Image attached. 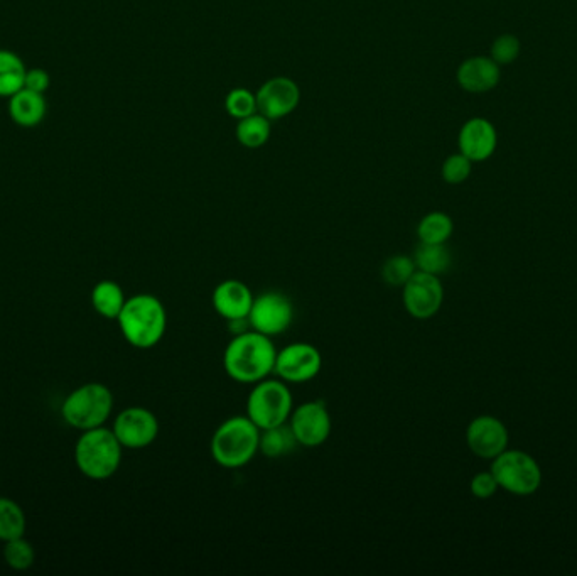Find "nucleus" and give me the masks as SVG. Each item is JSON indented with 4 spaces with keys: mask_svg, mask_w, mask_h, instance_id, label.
Instances as JSON below:
<instances>
[{
    "mask_svg": "<svg viewBox=\"0 0 577 576\" xmlns=\"http://www.w3.org/2000/svg\"><path fill=\"white\" fill-rule=\"evenodd\" d=\"M26 514L21 506L7 497H0V541L7 543L26 533Z\"/></svg>",
    "mask_w": 577,
    "mask_h": 576,
    "instance_id": "b1692460",
    "label": "nucleus"
},
{
    "mask_svg": "<svg viewBox=\"0 0 577 576\" xmlns=\"http://www.w3.org/2000/svg\"><path fill=\"white\" fill-rule=\"evenodd\" d=\"M454 223L448 213L431 212L417 225L421 244H446L453 235Z\"/></svg>",
    "mask_w": 577,
    "mask_h": 576,
    "instance_id": "5701e85b",
    "label": "nucleus"
},
{
    "mask_svg": "<svg viewBox=\"0 0 577 576\" xmlns=\"http://www.w3.org/2000/svg\"><path fill=\"white\" fill-rule=\"evenodd\" d=\"M225 109H227L228 115H232L233 119H245V117L259 112L257 97L247 88H233L232 92L228 93L227 98H225Z\"/></svg>",
    "mask_w": 577,
    "mask_h": 576,
    "instance_id": "cd10ccee",
    "label": "nucleus"
},
{
    "mask_svg": "<svg viewBox=\"0 0 577 576\" xmlns=\"http://www.w3.org/2000/svg\"><path fill=\"white\" fill-rule=\"evenodd\" d=\"M49 75L44 70L34 68V70H27L26 80H24V88L31 90V92L44 93L49 88Z\"/></svg>",
    "mask_w": 577,
    "mask_h": 576,
    "instance_id": "2f4dec72",
    "label": "nucleus"
},
{
    "mask_svg": "<svg viewBox=\"0 0 577 576\" xmlns=\"http://www.w3.org/2000/svg\"><path fill=\"white\" fill-rule=\"evenodd\" d=\"M117 321L120 332L132 347L149 350L164 338L168 313L156 296L135 294L125 301Z\"/></svg>",
    "mask_w": 577,
    "mask_h": 576,
    "instance_id": "f03ea898",
    "label": "nucleus"
},
{
    "mask_svg": "<svg viewBox=\"0 0 577 576\" xmlns=\"http://www.w3.org/2000/svg\"><path fill=\"white\" fill-rule=\"evenodd\" d=\"M9 114L12 120L21 127H36L46 115V100L43 93L31 92L22 88L14 93L9 102Z\"/></svg>",
    "mask_w": 577,
    "mask_h": 576,
    "instance_id": "a211bd4d",
    "label": "nucleus"
},
{
    "mask_svg": "<svg viewBox=\"0 0 577 576\" xmlns=\"http://www.w3.org/2000/svg\"><path fill=\"white\" fill-rule=\"evenodd\" d=\"M402 301L405 311L412 318L429 320L443 306V283L434 274L416 271L402 288Z\"/></svg>",
    "mask_w": 577,
    "mask_h": 576,
    "instance_id": "9d476101",
    "label": "nucleus"
},
{
    "mask_svg": "<svg viewBox=\"0 0 577 576\" xmlns=\"http://www.w3.org/2000/svg\"><path fill=\"white\" fill-rule=\"evenodd\" d=\"M255 296L247 284L227 279L216 286L211 303L216 313L227 321L249 320Z\"/></svg>",
    "mask_w": 577,
    "mask_h": 576,
    "instance_id": "dca6fc26",
    "label": "nucleus"
},
{
    "mask_svg": "<svg viewBox=\"0 0 577 576\" xmlns=\"http://www.w3.org/2000/svg\"><path fill=\"white\" fill-rule=\"evenodd\" d=\"M114 435L120 445L129 450H142L151 446L159 435L156 414L146 408H127L115 418Z\"/></svg>",
    "mask_w": 577,
    "mask_h": 576,
    "instance_id": "f8f14e48",
    "label": "nucleus"
},
{
    "mask_svg": "<svg viewBox=\"0 0 577 576\" xmlns=\"http://www.w3.org/2000/svg\"><path fill=\"white\" fill-rule=\"evenodd\" d=\"M277 348L272 338L255 330L235 333L225 348L223 367L228 377L240 384H257L274 374Z\"/></svg>",
    "mask_w": 577,
    "mask_h": 576,
    "instance_id": "f257e3e1",
    "label": "nucleus"
},
{
    "mask_svg": "<svg viewBox=\"0 0 577 576\" xmlns=\"http://www.w3.org/2000/svg\"><path fill=\"white\" fill-rule=\"evenodd\" d=\"M498 487L517 495L534 494L542 484L539 463L524 452H503L491 467Z\"/></svg>",
    "mask_w": 577,
    "mask_h": 576,
    "instance_id": "0eeeda50",
    "label": "nucleus"
},
{
    "mask_svg": "<svg viewBox=\"0 0 577 576\" xmlns=\"http://www.w3.org/2000/svg\"><path fill=\"white\" fill-rule=\"evenodd\" d=\"M522 53V43L515 34H502L491 43L490 56L498 65H512Z\"/></svg>",
    "mask_w": 577,
    "mask_h": 576,
    "instance_id": "c85d7f7f",
    "label": "nucleus"
},
{
    "mask_svg": "<svg viewBox=\"0 0 577 576\" xmlns=\"http://www.w3.org/2000/svg\"><path fill=\"white\" fill-rule=\"evenodd\" d=\"M270 122L272 120L267 119L265 115L259 114V112L238 120L237 129H235L237 141L247 149H259V147L265 146L270 139V132H272Z\"/></svg>",
    "mask_w": 577,
    "mask_h": 576,
    "instance_id": "4be33fe9",
    "label": "nucleus"
},
{
    "mask_svg": "<svg viewBox=\"0 0 577 576\" xmlns=\"http://www.w3.org/2000/svg\"><path fill=\"white\" fill-rule=\"evenodd\" d=\"M466 441L476 457L497 458L507 448L508 431L500 419L480 416L468 426Z\"/></svg>",
    "mask_w": 577,
    "mask_h": 576,
    "instance_id": "2eb2a0df",
    "label": "nucleus"
},
{
    "mask_svg": "<svg viewBox=\"0 0 577 576\" xmlns=\"http://www.w3.org/2000/svg\"><path fill=\"white\" fill-rule=\"evenodd\" d=\"M292 409V392L287 382L282 379L267 377L264 381L257 382L247 399V416L259 430L287 423Z\"/></svg>",
    "mask_w": 577,
    "mask_h": 576,
    "instance_id": "423d86ee",
    "label": "nucleus"
},
{
    "mask_svg": "<svg viewBox=\"0 0 577 576\" xmlns=\"http://www.w3.org/2000/svg\"><path fill=\"white\" fill-rule=\"evenodd\" d=\"M498 489V482L493 473H478L475 479L471 480V492L478 499H490Z\"/></svg>",
    "mask_w": 577,
    "mask_h": 576,
    "instance_id": "7c9ffc66",
    "label": "nucleus"
},
{
    "mask_svg": "<svg viewBox=\"0 0 577 576\" xmlns=\"http://www.w3.org/2000/svg\"><path fill=\"white\" fill-rule=\"evenodd\" d=\"M459 153L473 163H483L495 154L498 147L497 127L485 117L466 120L458 134Z\"/></svg>",
    "mask_w": 577,
    "mask_h": 576,
    "instance_id": "4468645a",
    "label": "nucleus"
},
{
    "mask_svg": "<svg viewBox=\"0 0 577 576\" xmlns=\"http://www.w3.org/2000/svg\"><path fill=\"white\" fill-rule=\"evenodd\" d=\"M26 73V65L16 53L0 49V97H12L22 90Z\"/></svg>",
    "mask_w": 577,
    "mask_h": 576,
    "instance_id": "412c9836",
    "label": "nucleus"
},
{
    "mask_svg": "<svg viewBox=\"0 0 577 576\" xmlns=\"http://www.w3.org/2000/svg\"><path fill=\"white\" fill-rule=\"evenodd\" d=\"M259 114L269 120L284 119L291 115L301 100V90L291 78H270L255 93Z\"/></svg>",
    "mask_w": 577,
    "mask_h": 576,
    "instance_id": "ddd939ff",
    "label": "nucleus"
},
{
    "mask_svg": "<svg viewBox=\"0 0 577 576\" xmlns=\"http://www.w3.org/2000/svg\"><path fill=\"white\" fill-rule=\"evenodd\" d=\"M260 430L249 416L223 421L211 436V457L220 467L240 468L259 453Z\"/></svg>",
    "mask_w": 577,
    "mask_h": 576,
    "instance_id": "7ed1b4c3",
    "label": "nucleus"
},
{
    "mask_svg": "<svg viewBox=\"0 0 577 576\" xmlns=\"http://www.w3.org/2000/svg\"><path fill=\"white\" fill-rule=\"evenodd\" d=\"M294 320V306L286 294L267 291L254 299L249 313V325L255 332L265 337H279L291 327Z\"/></svg>",
    "mask_w": 577,
    "mask_h": 576,
    "instance_id": "6e6552de",
    "label": "nucleus"
},
{
    "mask_svg": "<svg viewBox=\"0 0 577 576\" xmlns=\"http://www.w3.org/2000/svg\"><path fill=\"white\" fill-rule=\"evenodd\" d=\"M122 450L112 430L100 426L83 431L75 446L76 467L88 479H110L120 468Z\"/></svg>",
    "mask_w": 577,
    "mask_h": 576,
    "instance_id": "20e7f679",
    "label": "nucleus"
},
{
    "mask_svg": "<svg viewBox=\"0 0 577 576\" xmlns=\"http://www.w3.org/2000/svg\"><path fill=\"white\" fill-rule=\"evenodd\" d=\"M416 262L412 257L394 256L382 267V278L394 288H404V284L416 274Z\"/></svg>",
    "mask_w": 577,
    "mask_h": 576,
    "instance_id": "a878e982",
    "label": "nucleus"
},
{
    "mask_svg": "<svg viewBox=\"0 0 577 576\" xmlns=\"http://www.w3.org/2000/svg\"><path fill=\"white\" fill-rule=\"evenodd\" d=\"M289 426L297 443L306 448H318L331 435V414L324 401H309L292 409Z\"/></svg>",
    "mask_w": 577,
    "mask_h": 576,
    "instance_id": "9b49d317",
    "label": "nucleus"
},
{
    "mask_svg": "<svg viewBox=\"0 0 577 576\" xmlns=\"http://www.w3.org/2000/svg\"><path fill=\"white\" fill-rule=\"evenodd\" d=\"M114 409V394L105 384L90 382L66 397L61 416L75 430L87 431L107 423Z\"/></svg>",
    "mask_w": 577,
    "mask_h": 576,
    "instance_id": "39448f33",
    "label": "nucleus"
},
{
    "mask_svg": "<svg viewBox=\"0 0 577 576\" xmlns=\"http://www.w3.org/2000/svg\"><path fill=\"white\" fill-rule=\"evenodd\" d=\"M299 445L296 436L292 433L289 423L279 424L274 428H267V430H260L259 452L265 458L287 457L291 455L296 446Z\"/></svg>",
    "mask_w": 577,
    "mask_h": 576,
    "instance_id": "6ab92c4d",
    "label": "nucleus"
},
{
    "mask_svg": "<svg viewBox=\"0 0 577 576\" xmlns=\"http://www.w3.org/2000/svg\"><path fill=\"white\" fill-rule=\"evenodd\" d=\"M124 289L115 281H100L92 291L93 310L107 320H117L125 305Z\"/></svg>",
    "mask_w": 577,
    "mask_h": 576,
    "instance_id": "aec40b11",
    "label": "nucleus"
},
{
    "mask_svg": "<svg viewBox=\"0 0 577 576\" xmlns=\"http://www.w3.org/2000/svg\"><path fill=\"white\" fill-rule=\"evenodd\" d=\"M323 357L318 348L306 342H296L277 350L274 374L287 384H304L318 377Z\"/></svg>",
    "mask_w": 577,
    "mask_h": 576,
    "instance_id": "1a4fd4ad",
    "label": "nucleus"
},
{
    "mask_svg": "<svg viewBox=\"0 0 577 576\" xmlns=\"http://www.w3.org/2000/svg\"><path fill=\"white\" fill-rule=\"evenodd\" d=\"M4 560H6L7 565L11 566L12 570H29L36 561V551H34L33 544L26 541L22 536V538L7 541L6 546H4Z\"/></svg>",
    "mask_w": 577,
    "mask_h": 576,
    "instance_id": "bb28decb",
    "label": "nucleus"
},
{
    "mask_svg": "<svg viewBox=\"0 0 577 576\" xmlns=\"http://www.w3.org/2000/svg\"><path fill=\"white\" fill-rule=\"evenodd\" d=\"M412 259L416 262L417 271L429 272L434 276L443 274L451 266V254L446 244H421Z\"/></svg>",
    "mask_w": 577,
    "mask_h": 576,
    "instance_id": "393cba45",
    "label": "nucleus"
},
{
    "mask_svg": "<svg viewBox=\"0 0 577 576\" xmlns=\"http://www.w3.org/2000/svg\"><path fill=\"white\" fill-rule=\"evenodd\" d=\"M473 171V161L466 158L464 154H451L446 158L441 168V176L448 185H461L468 180Z\"/></svg>",
    "mask_w": 577,
    "mask_h": 576,
    "instance_id": "c756f323",
    "label": "nucleus"
},
{
    "mask_svg": "<svg viewBox=\"0 0 577 576\" xmlns=\"http://www.w3.org/2000/svg\"><path fill=\"white\" fill-rule=\"evenodd\" d=\"M459 87L468 93L491 92L502 80V70L491 56H471L456 71Z\"/></svg>",
    "mask_w": 577,
    "mask_h": 576,
    "instance_id": "f3484780",
    "label": "nucleus"
}]
</instances>
